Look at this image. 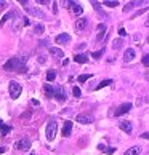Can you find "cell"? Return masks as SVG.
Returning a JSON list of instances; mask_svg holds the SVG:
<instances>
[{"instance_id": "cell-27", "label": "cell", "mask_w": 149, "mask_h": 155, "mask_svg": "<svg viewBox=\"0 0 149 155\" xmlns=\"http://www.w3.org/2000/svg\"><path fill=\"white\" fill-rule=\"evenodd\" d=\"M112 47L114 48H120V47H122V40H120V38H117V40H114V43H112Z\"/></svg>"}, {"instance_id": "cell-4", "label": "cell", "mask_w": 149, "mask_h": 155, "mask_svg": "<svg viewBox=\"0 0 149 155\" xmlns=\"http://www.w3.org/2000/svg\"><path fill=\"white\" fill-rule=\"evenodd\" d=\"M130 110H131V104H130V102H124V104H120L117 107L116 117H120V115H124V114H128Z\"/></svg>"}, {"instance_id": "cell-30", "label": "cell", "mask_w": 149, "mask_h": 155, "mask_svg": "<svg viewBox=\"0 0 149 155\" xmlns=\"http://www.w3.org/2000/svg\"><path fill=\"white\" fill-rule=\"evenodd\" d=\"M36 32H37V34H43V26H42V24H37V26H36Z\"/></svg>"}, {"instance_id": "cell-21", "label": "cell", "mask_w": 149, "mask_h": 155, "mask_svg": "<svg viewBox=\"0 0 149 155\" xmlns=\"http://www.w3.org/2000/svg\"><path fill=\"white\" fill-rule=\"evenodd\" d=\"M0 130H2V133H3V134H8L10 131H11L10 126H7V125H5V123L2 122V120H0Z\"/></svg>"}, {"instance_id": "cell-17", "label": "cell", "mask_w": 149, "mask_h": 155, "mask_svg": "<svg viewBox=\"0 0 149 155\" xmlns=\"http://www.w3.org/2000/svg\"><path fill=\"white\" fill-rule=\"evenodd\" d=\"M98 149H100L101 152H106V153H109V155L116 152V149H114V147H107V146H104V144H100Z\"/></svg>"}, {"instance_id": "cell-23", "label": "cell", "mask_w": 149, "mask_h": 155, "mask_svg": "<svg viewBox=\"0 0 149 155\" xmlns=\"http://www.w3.org/2000/svg\"><path fill=\"white\" fill-rule=\"evenodd\" d=\"M55 78H56V72H55V71H48V74H47V80H48V82H53Z\"/></svg>"}, {"instance_id": "cell-5", "label": "cell", "mask_w": 149, "mask_h": 155, "mask_svg": "<svg viewBox=\"0 0 149 155\" xmlns=\"http://www.w3.org/2000/svg\"><path fill=\"white\" fill-rule=\"evenodd\" d=\"M15 147L18 149V150H29L31 149V141L29 139H19L15 142Z\"/></svg>"}, {"instance_id": "cell-11", "label": "cell", "mask_w": 149, "mask_h": 155, "mask_svg": "<svg viewBox=\"0 0 149 155\" xmlns=\"http://www.w3.org/2000/svg\"><path fill=\"white\" fill-rule=\"evenodd\" d=\"M87 24H88V19L87 18H79L77 22H76V29L77 31H83L85 27H87Z\"/></svg>"}, {"instance_id": "cell-12", "label": "cell", "mask_w": 149, "mask_h": 155, "mask_svg": "<svg viewBox=\"0 0 149 155\" xmlns=\"http://www.w3.org/2000/svg\"><path fill=\"white\" fill-rule=\"evenodd\" d=\"M71 131H72V122H64V126H63V136L64 137L71 136Z\"/></svg>"}, {"instance_id": "cell-13", "label": "cell", "mask_w": 149, "mask_h": 155, "mask_svg": "<svg viewBox=\"0 0 149 155\" xmlns=\"http://www.w3.org/2000/svg\"><path fill=\"white\" fill-rule=\"evenodd\" d=\"M77 122L79 123H83V125H88L93 122V118H91L90 115H85V114H82V115H77Z\"/></svg>"}, {"instance_id": "cell-22", "label": "cell", "mask_w": 149, "mask_h": 155, "mask_svg": "<svg viewBox=\"0 0 149 155\" xmlns=\"http://www.w3.org/2000/svg\"><path fill=\"white\" fill-rule=\"evenodd\" d=\"M112 83V80H103V82L96 87V90H101V88H104V87H107V85H111Z\"/></svg>"}, {"instance_id": "cell-34", "label": "cell", "mask_w": 149, "mask_h": 155, "mask_svg": "<svg viewBox=\"0 0 149 155\" xmlns=\"http://www.w3.org/2000/svg\"><path fill=\"white\" fill-rule=\"evenodd\" d=\"M5 150H7V149H5V147H0V153H3Z\"/></svg>"}, {"instance_id": "cell-14", "label": "cell", "mask_w": 149, "mask_h": 155, "mask_svg": "<svg viewBox=\"0 0 149 155\" xmlns=\"http://www.w3.org/2000/svg\"><path fill=\"white\" fill-rule=\"evenodd\" d=\"M124 59H125V61H133V59H135V50H133V48L125 50V53H124Z\"/></svg>"}, {"instance_id": "cell-28", "label": "cell", "mask_w": 149, "mask_h": 155, "mask_svg": "<svg viewBox=\"0 0 149 155\" xmlns=\"http://www.w3.org/2000/svg\"><path fill=\"white\" fill-rule=\"evenodd\" d=\"M11 16H13V13H8V15H5V16H3V19L0 21V26H3V24H5V21H7V19H10Z\"/></svg>"}, {"instance_id": "cell-3", "label": "cell", "mask_w": 149, "mask_h": 155, "mask_svg": "<svg viewBox=\"0 0 149 155\" xmlns=\"http://www.w3.org/2000/svg\"><path fill=\"white\" fill-rule=\"evenodd\" d=\"M8 90H10V96L13 97V99H16V97H19V96H21V91H22L21 85H19L18 82H15V80H11V82H10V87H8Z\"/></svg>"}, {"instance_id": "cell-15", "label": "cell", "mask_w": 149, "mask_h": 155, "mask_svg": "<svg viewBox=\"0 0 149 155\" xmlns=\"http://www.w3.org/2000/svg\"><path fill=\"white\" fill-rule=\"evenodd\" d=\"M50 53L53 54L55 58H64V51H63V50H59V48H56V47L50 48Z\"/></svg>"}, {"instance_id": "cell-25", "label": "cell", "mask_w": 149, "mask_h": 155, "mask_svg": "<svg viewBox=\"0 0 149 155\" xmlns=\"http://www.w3.org/2000/svg\"><path fill=\"white\" fill-rule=\"evenodd\" d=\"M90 77H91L90 74H82V75L79 77V82H80V83H83V82H87V80H88Z\"/></svg>"}, {"instance_id": "cell-32", "label": "cell", "mask_w": 149, "mask_h": 155, "mask_svg": "<svg viewBox=\"0 0 149 155\" xmlns=\"http://www.w3.org/2000/svg\"><path fill=\"white\" fill-rule=\"evenodd\" d=\"M143 64H144V66H146V67H147V66H149V56H147V54H146V56H144V58H143Z\"/></svg>"}, {"instance_id": "cell-6", "label": "cell", "mask_w": 149, "mask_h": 155, "mask_svg": "<svg viewBox=\"0 0 149 155\" xmlns=\"http://www.w3.org/2000/svg\"><path fill=\"white\" fill-rule=\"evenodd\" d=\"M53 96L56 97L58 101H66V90H64V87H56L55 88V91H53Z\"/></svg>"}, {"instance_id": "cell-8", "label": "cell", "mask_w": 149, "mask_h": 155, "mask_svg": "<svg viewBox=\"0 0 149 155\" xmlns=\"http://www.w3.org/2000/svg\"><path fill=\"white\" fill-rule=\"evenodd\" d=\"M119 128L122 130V131H125V133H128V134L133 131V126H131V123L127 122V120H122V122L119 123Z\"/></svg>"}, {"instance_id": "cell-9", "label": "cell", "mask_w": 149, "mask_h": 155, "mask_svg": "<svg viewBox=\"0 0 149 155\" xmlns=\"http://www.w3.org/2000/svg\"><path fill=\"white\" fill-rule=\"evenodd\" d=\"M55 42L59 43V45H63V43H69V42H71V35H69V34H61V35H56Z\"/></svg>"}, {"instance_id": "cell-18", "label": "cell", "mask_w": 149, "mask_h": 155, "mask_svg": "<svg viewBox=\"0 0 149 155\" xmlns=\"http://www.w3.org/2000/svg\"><path fill=\"white\" fill-rule=\"evenodd\" d=\"M74 61L79 62V64H85V62L88 61V58L85 54H76V56H74Z\"/></svg>"}, {"instance_id": "cell-26", "label": "cell", "mask_w": 149, "mask_h": 155, "mask_svg": "<svg viewBox=\"0 0 149 155\" xmlns=\"http://www.w3.org/2000/svg\"><path fill=\"white\" fill-rule=\"evenodd\" d=\"M72 93H74V96H76V97H80L82 91H80V88H79V87H74V88H72Z\"/></svg>"}, {"instance_id": "cell-20", "label": "cell", "mask_w": 149, "mask_h": 155, "mask_svg": "<svg viewBox=\"0 0 149 155\" xmlns=\"http://www.w3.org/2000/svg\"><path fill=\"white\" fill-rule=\"evenodd\" d=\"M29 13H32V15H36V16H40V18H43V13L40 10H36V8H31V7H24Z\"/></svg>"}, {"instance_id": "cell-2", "label": "cell", "mask_w": 149, "mask_h": 155, "mask_svg": "<svg viewBox=\"0 0 149 155\" xmlns=\"http://www.w3.org/2000/svg\"><path fill=\"white\" fill-rule=\"evenodd\" d=\"M56 130H58V125H56L55 120H51V122L47 123V131H45V134H47V139H48V141H53V139H55Z\"/></svg>"}, {"instance_id": "cell-24", "label": "cell", "mask_w": 149, "mask_h": 155, "mask_svg": "<svg viewBox=\"0 0 149 155\" xmlns=\"http://www.w3.org/2000/svg\"><path fill=\"white\" fill-rule=\"evenodd\" d=\"M103 5H106V7H109V8H114V7H117L119 2H112V0H106V2H103Z\"/></svg>"}, {"instance_id": "cell-19", "label": "cell", "mask_w": 149, "mask_h": 155, "mask_svg": "<svg viewBox=\"0 0 149 155\" xmlns=\"http://www.w3.org/2000/svg\"><path fill=\"white\" fill-rule=\"evenodd\" d=\"M140 152H141V147H130L124 155H140Z\"/></svg>"}, {"instance_id": "cell-33", "label": "cell", "mask_w": 149, "mask_h": 155, "mask_svg": "<svg viewBox=\"0 0 149 155\" xmlns=\"http://www.w3.org/2000/svg\"><path fill=\"white\" fill-rule=\"evenodd\" d=\"M131 7H133V3H130V5H127V7L124 8V11H128V10H131Z\"/></svg>"}, {"instance_id": "cell-10", "label": "cell", "mask_w": 149, "mask_h": 155, "mask_svg": "<svg viewBox=\"0 0 149 155\" xmlns=\"http://www.w3.org/2000/svg\"><path fill=\"white\" fill-rule=\"evenodd\" d=\"M71 10H72V13L76 15V16H80V15L83 13L82 5H80V3H76V2H71Z\"/></svg>"}, {"instance_id": "cell-7", "label": "cell", "mask_w": 149, "mask_h": 155, "mask_svg": "<svg viewBox=\"0 0 149 155\" xmlns=\"http://www.w3.org/2000/svg\"><path fill=\"white\" fill-rule=\"evenodd\" d=\"M106 31H107L106 24H98V27H96V40H98V42H101V40L106 37Z\"/></svg>"}, {"instance_id": "cell-35", "label": "cell", "mask_w": 149, "mask_h": 155, "mask_svg": "<svg viewBox=\"0 0 149 155\" xmlns=\"http://www.w3.org/2000/svg\"><path fill=\"white\" fill-rule=\"evenodd\" d=\"M5 7V2H0V8H3Z\"/></svg>"}, {"instance_id": "cell-31", "label": "cell", "mask_w": 149, "mask_h": 155, "mask_svg": "<svg viewBox=\"0 0 149 155\" xmlns=\"http://www.w3.org/2000/svg\"><path fill=\"white\" fill-rule=\"evenodd\" d=\"M119 35L120 37H125V35H127V31H125L124 27H120V29H119Z\"/></svg>"}, {"instance_id": "cell-16", "label": "cell", "mask_w": 149, "mask_h": 155, "mask_svg": "<svg viewBox=\"0 0 149 155\" xmlns=\"http://www.w3.org/2000/svg\"><path fill=\"white\" fill-rule=\"evenodd\" d=\"M53 91H55V88L51 87L50 83H47L43 87V93H45V96H47V97H53Z\"/></svg>"}, {"instance_id": "cell-29", "label": "cell", "mask_w": 149, "mask_h": 155, "mask_svg": "<svg viewBox=\"0 0 149 155\" xmlns=\"http://www.w3.org/2000/svg\"><path fill=\"white\" fill-rule=\"evenodd\" d=\"M91 56H93L95 59H100V56H103V50H100V51H95V53L91 54Z\"/></svg>"}, {"instance_id": "cell-1", "label": "cell", "mask_w": 149, "mask_h": 155, "mask_svg": "<svg viewBox=\"0 0 149 155\" xmlns=\"http://www.w3.org/2000/svg\"><path fill=\"white\" fill-rule=\"evenodd\" d=\"M26 61L27 58H11L10 61L5 62L3 69L5 71H16V72H26Z\"/></svg>"}]
</instances>
